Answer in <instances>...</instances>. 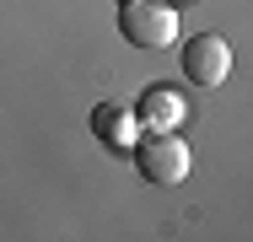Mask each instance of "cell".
<instances>
[{"label": "cell", "instance_id": "8992f818", "mask_svg": "<svg viewBox=\"0 0 253 242\" xmlns=\"http://www.w3.org/2000/svg\"><path fill=\"white\" fill-rule=\"evenodd\" d=\"M167 5H178V0H167Z\"/></svg>", "mask_w": 253, "mask_h": 242}, {"label": "cell", "instance_id": "6da1fadb", "mask_svg": "<svg viewBox=\"0 0 253 242\" xmlns=\"http://www.w3.org/2000/svg\"><path fill=\"white\" fill-rule=\"evenodd\" d=\"M135 151V172L151 183V189H178L189 178V145L178 140L172 129H151L129 145Z\"/></svg>", "mask_w": 253, "mask_h": 242}, {"label": "cell", "instance_id": "3957f363", "mask_svg": "<svg viewBox=\"0 0 253 242\" xmlns=\"http://www.w3.org/2000/svg\"><path fill=\"white\" fill-rule=\"evenodd\" d=\"M183 76L194 86H221L232 76V43L221 33H194L183 38Z\"/></svg>", "mask_w": 253, "mask_h": 242}, {"label": "cell", "instance_id": "5b68a950", "mask_svg": "<svg viewBox=\"0 0 253 242\" xmlns=\"http://www.w3.org/2000/svg\"><path fill=\"white\" fill-rule=\"evenodd\" d=\"M135 119L146 129H178L183 124V97H178V86H146L140 102H135Z\"/></svg>", "mask_w": 253, "mask_h": 242}, {"label": "cell", "instance_id": "277c9868", "mask_svg": "<svg viewBox=\"0 0 253 242\" xmlns=\"http://www.w3.org/2000/svg\"><path fill=\"white\" fill-rule=\"evenodd\" d=\"M92 135L102 145H113V151H129V145L140 140V119L124 102H102V108H92Z\"/></svg>", "mask_w": 253, "mask_h": 242}, {"label": "cell", "instance_id": "7a4b0ae2", "mask_svg": "<svg viewBox=\"0 0 253 242\" xmlns=\"http://www.w3.org/2000/svg\"><path fill=\"white\" fill-rule=\"evenodd\" d=\"M119 33L135 48H172L178 43V5H167V0H119Z\"/></svg>", "mask_w": 253, "mask_h": 242}]
</instances>
